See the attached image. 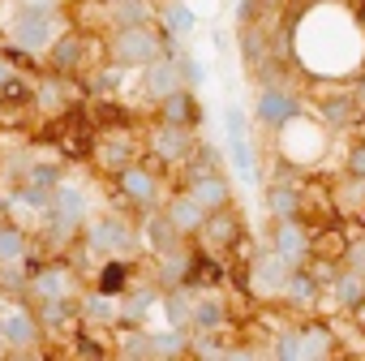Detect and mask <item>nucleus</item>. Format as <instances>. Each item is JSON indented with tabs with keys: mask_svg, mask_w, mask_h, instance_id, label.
Segmentation results:
<instances>
[{
	"mask_svg": "<svg viewBox=\"0 0 365 361\" xmlns=\"http://www.w3.org/2000/svg\"><path fill=\"white\" fill-rule=\"evenodd\" d=\"M279 357H301V335H284L279 340Z\"/></svg>",
	"mask_w": 365,
	"mask_h": 361,
	"instance_id": "obj_35",
	"label": "nucleus"
},
{
	"mask_svg": "<svg viewBox=\"0 0 365 361\" xmlns=\"http://www.w3.org/2000/svg\"><path fill=\"white\" fill-rule=\"evenodd\" d=\"M202 228H207V237H211L215 245H232V241L241 237V228H237V220H232V215H211Z\"/></svg>",
	"mask_w": 365,
	"mask_h": 361,
	"instance_id": "obj_20",
	"label": "nucleus"
},
{
	"mask_svg": "<svg viewBox=\"0 0 365 361\" xmlns=\"http://www.w3.org/2000/svg\"><path fill=\"white\" fill-rule=\"evenodd\" d=\"M275 250L284 254V258H301V254H309V237L297 228V224H279V233H275Z\"/></svg>",
	"mask_w": 365,
	"mask_h": 361,
	"instance_id": "obj_15",
	"label": "nucleus"
},
{
	"mask_svg": "<svg viewBox=\"0 0 365 361\" xmlns=\"http://www.w3.org/2000/svg\"><path fill=\"white\" fill-rule=\"evenodd\" d=\"M194 198H198L207 211H224V207H228V180H224V176H211V172L198 176V180H194Z\"/></svg>",
	"mask_w": 365,
	"mask_h": 361,
	"instance_id": "obj_9",
	"label": "nucleus"
},
{
	"mask_svg": "<svg viewBox=\"0 0 365 361\" xmlns=\"http://www.w3.org/2000/svg\"><path fill=\"white\" fill-rule=\"evenodd\" d=\"M112 56L120 61V65H150V61H159V35L150 31V26H125L120 35H116V44H112Z\"/></svg>",
	"mask_w": 365,
	"mask_h": 361,
	"instance_id": "obj_1",
	"label": "nucleus"
},
{
	"mask_svg": "<svg viewBox=\"0 0 365 361\" xmlns=\"http://www.w3.org/2000/svg\"><path fill=\"white\" fill-rule=\"evenodd\" d=\"M120 190H125L133 203H150V198H155V180H150V172H142V168H120Z\"/></svg>",
	"mask_w": 365,
	"mask_h": 361,
	"instance_id": "obj_13",
	"label": "nucleus"
},
{
	"mask_svg": "<svg viewBox=\"0 0 365 361\" xmlns=\"http://www.w3.org/2000/svg\"><path fill=\"white\" fill-rule=\"evenodd\" d=\"M348 172H352V176H365V142L348 151Z\"/></svg>",
	"mask_w": 365,
	"mask_h": 361,
	"instance_id": "obj_32",
	"label": "nucleus"
},
{
	"mask_svg": "<svg viewBox=\"0 0 365 361\" xmlns=\"http://www.w3.org/2000/svg\"><path fill=\"white\" fill-rule=\"evenodd\" d=\"M185 5H190V9H194L198 18H211V14L220 9V0H185Z\"/></svg>",
	"mask_w": 365,
	"mask_h": 361,
	"instance_id": "obj_34",
	"label": "nucleus"
},
{
	"mask_svg": "<svg viewBox=\"0 0 365 361\" xmlns=\"http://www.w3.org/2000/svg\"><path fill=\"white\" fill-rule=\"evenodd\" d=\"M180 275H190V258L168 250V263H163V284H176Z\"/></svg>",
	"mask_w": 365,
	"mask_h": 361,
	"instance_id": "obj_27",
	"label": "nucleus"
},
{
	"mask_svg": "<svg viewBox=\"0 0 365 361\" xmlns=\"http://www.w3.org/2000/svg\"><path fill=\"white\" fill-rule=\"evenodd\" d=\"M26 254V241L18 228H0V263H18Z\"/></svg>",
	"mask_w": 365,
	"mask_h": 361,
	"instance_id": "obj_22",
	"label": "nucleus"
},
{
	"mask_svg": "<svg viewBox=\"0 0 365 361\" xmlns=\"http://www.w3.org/2000/svg\"><path fill=\"white\" fill-rule=\"evenodd\" d=\"M39 293H43L48 301L65 297V271H43V275H39Z\"/></svg>",
	"mask_w": 365,
	"mask_h": 361,
	"instance_id": "obj_25",
	"label": "nucleus"
},
{
	"mask_svg": "<svg viewBox=\"0 0 365 361\" xmlns=\"http://www.w3.org/2000/svg\"><path fill=\"white\" fill-rule=\"evenodd\" d=\"M224 129H228V155H232V168L241 180H254L258 168H254V151H250V138H245V116L241 108H228L224 112Z\"/></svg>",
	"mask_w": 365,
	"mask_h": 361,
	"instance_id": "obj_3",
	"label": "nucleus"
},
{
	"mask_svg": "<svg viewBox=\"0 0 365 361\" xmlns=\"http://www.w3.org/2000/svg\"><path fill=\"white\" fill-rule=\"evenodd\" d=\"M120 288H125V267H116V263L103 267V275H99V293L112 297V293H120Z\"/></svg>",
	"mask_w": 365,
	"mask_h": 361,
	"instance_id": "obj_28",
	"label": "nucleus"
},
{
	"mask_svg": "<svg viewBox=\"0 0 365 361\" xmlns=\"http://www.w3.org/2000/svg\"><path fill=\"white\" fill-rule=\"evenodd\" d=\"M361 297H365V284H361L356 275L339 280V301H344V305H361Z\"/></svg>",
	"mask_w": 365,
	"mask_h": 361,
	"instance_id": "obj_29",
	"label": "nucleus"
},
{
	"mask_svg": "<svg viewBox=\"0 0 365 361\" xmlns=\"http://www.w3.org/2000/svg\"><path fill=\"white\" fill-rule=\"evenodd\" d=\"M0 331H5V340H14V344H31L35 340V322H31L26 310H9L5 318H0Z\"/></svg>",
	"mask_w": 365,
	"mask_h": 361,
	"instance_id": "obj_16",
	"label": "nucleus"
},
{
	"mask_svg": "<svg viewBox=\"0 0 365 361\" xmlns=\"http://www.w3.org/2000/svg\"><path fill=\"white\" fill-rule=\"evenodd\" d=\"M14 44L18 48H26V52H39V48H48L52 44V14L48 9H22L18 18H14Z\"/></svg>",
	"mask_w": 365,
	"mask_h": 361,
	"instance_id": "obj_2",
	"label": "nucleus"
},
{
	"mask_svg": "<svg viewBox=\"0 0 365 361\" xmlns=\"http://www.w3.org/2000/svg\"><path fill=\"white\" fill-rule=\"evenodd\" d=\"M5 82H14V61L0 56V86H5Z\"/></svg>",
	"mask_w": 365,
	"mask_h": 361,
	"instance_id": "obj_37",
	"label": "nucleus"
},
{
	"mask_svg": "<svg viewBox=\"0 0 365 361\" xmlns=\"http://www.w3.org/2000/svg\"><path fill=\"white\" fill-rule=\"evenodd\" d=\"M168 310H172V322H185V297H168Z\"/></svg>",
	"mask_w": 365,
	"mask_h": 361,
	"instance_id": "obj_36",
	"label": "nucleus"
},
{
	"mask_svg": "<svg viewBox=\"0 0 365 361\" xmlns=\"http://www.w3.org/2000/svg\"><path fill=\"white\" fill-rule=\"evenodd\" d=\"M168 125H194L198 121V103H194V95H185V91H172V95H163V112H159Z\"/></svg>",
	"mask_w": 365,
	"mask_h": 361,
	"instance_id": "obj_8",
	"label": "nucleus"
},
{
	"mask_svg": "<svg viewBox=\"0 0 365 361\" xmlns=\"http://www.w3.org/2000/svg\"><path fill=\"white\" fill-rule=\"evenodd\" d=\"M82 48H86V44H82L78 35H65V39L52 48V65H56V69H73V61H78Z\"/></svg>",
	"mask_w": 365,
	"mask_h": 361,
	"instance_id": "obj_21",
	"label": "nucleus"
},
{
	"mask_svg": "<svg viewBox=\"0 0 365 361\" xmlns=\"http://www.w3.org/2000/svg\"><path fill=\"white\" fill-rule=\"evenodd\" d=\"M220 322H224V310H220L215 301H202V305H198V327L211 331V327H220Z\"/></svg>",
	"mask_w": 365,
	"mask_h": 361,
	"instance_id": "obj_31",
	"label": "nucleus"
},
{
	"mask_svg": "<svg viewBox=\"0 0 365 361\" xmlns=\"http://www.w3.org/2000/svg\"><path fill=\"white\" fill-rule=\"evenodd\" d=\"M146 86H150V95H159V99L172 95V91H176V69H172L168 61H159V65L150 61V78H146Z\"/></svg>",
	"mask_w": 365,
	"mask_h": 361,
	"instance_id": "obj_19",
	"label": "nucleus"
},
{
	"mask_svg": "<svg viewBox=\"0 0 365 361\" xmlns=\"http://www.w3.org/2000/svg\"><path fill=\"white\" fill-rule=\"evenodd\" d=\"M176 224H172V215H159V220H150V228H146V237H150V245L159 250V254H168L172 245H176Z\"/></svg>",
	"mask_w": 365,
	"mask_h": 361,
	"instance_id": "obj_18",
	"label": "nucleus"
},
{
	"mask_svg": "<svg viewBox=\"0 0 365 361\" xmlns=\"http://www.w3.org/2000/svg\"><path fill=\"white\" fill-rule=\"evenodd\" d=\"M202 211H207V207H202V203L190 194V198H176L168 215H172V224H176L180 233H198V228L207 224V215H202Z\"/></svg>",
	"mask_w": 365,
	"mask_h": 361,
	"instance_id": "obj_11",
	"label": "nucleus"
},
{
	"mask_svg": "<svg viewBox=\"0 0 365 361\" xmlns=\"http://www.w3.org/2000/svg\"><path fill=\"white\" fill-rule=\"evenodd\" d=\"M309 254H314L318 263H339V258L348 254V233H344V228H322V233L309 241Z\"/></svg>",
	"mask_w": 365,
	"mask_h": 361,
	"instance_id": "obj_7",
	"label": "nucleus"
},
{
	"mask_svg": "<svg viewBox=\"0 0 365 361\" xmlns=\"http://www.w3.org/2000/svg\"><path fill=\"white\" fill-rule=\"evenodd\" d=\"M327 348H331V335L322 327H309L301 335V357H327Z\"/></svg>",
	"mask_w": 365,
	"mask_h": 361,
	"instance_id": "obj_23",
	"label": "nucleus"
},
{
	"mask_svg": "<svg viewBox=\"0 0 365 361\" xmlns=\"http://www.w3.org/2000/svg\"><path fill=\"white\" fill-rule=\"evenodd\" d=\"M284 288H288V297H297V301H314V280H309V275H301V271H292Z\"/></svg>",
	"mask_w": 365,
	"mask_h": 361,
	"instance_id": "obj_26",
	"label": "nucleus"
},
{
	"mask_svg": "<svg viewBox=\"0 0 365 361\" xmlns=\"http://www.w3.org/2000/svg\"><path fill=\"white\" fill-rule=\"evenodd\" d=\"M361 331H365V318H361Z\"/></svg>",
	"mask_w": 365,
	"mask_h": 361,
	"instance_id": "obj_39",
	"label": "nucleus"
},
{
	"mask_svg": "<svg viewBox=\"0 0 365 361\" xmlns=\"http://www.w3.org/2000/svg\"><path fill=\"white\" fill-rule=\"evenodd\" d=\"M56 142L65 146V155H86L91 151V129L82 116H69L65 125H56Z\"/></svg>",
	"mask_w": 365,
	"mask_h": 361,
	"instance_id": "obj_10",
	"label": "nucleus"
},
{
	"mask_svg": "<svg viewBox=\"0 0 365 361\" xmlns=\"http://www.w3.org/2000/svg\"><path fill=\"white\" fill-rule=\"evenodd\" d=\"M288 275H292V271H288V258L275 250L271 258H258V263H254V271H250L254 284H250V288H254V293H275V288L288 284Z\"/></svg>",
	"mask_w": 365,
	"mask_h": 361,
	"instance_id": "obj_4",
	"label": "nucleus"
},
{
	"mask_svg": "<svg viewBox=\"0 0 365 361\" xmlns=\"http://www.w3.org/2000/svg\"><path fill=\"white\" fill-rule=\"evenodd\" d=\"M0 335H5V331H0Z\"/></svg>",
	"mask_w": 365,
	"mask_h": 361,
	"instance_id": "obj_40",
	"label": "nucleus"
},
{
	"mask_svg": "<svg viewBox=\"0 0 365 361\" xmlns=\"http://www.w3.org/2000/svg\"><path fill=\"white\" fill-rule=\"evenodd\" d=\"M185 73H190V82H202V65H198V61H190Z\"/></svg>",
	"mask_w": 365,
	"mask_h": 361,
	"instance_id": "obj_38",
	"label": "nucleus"
},
{
	"mask_svg": "<svg viewBox=\"0 0 365 361\" xmlns=\"http://www.w3.org/2000/svg\"><path fill=\"white\" fill-rule=\"evenodd\" d=\"M52 203H56V215H61L65 224H73V220L86 215V198H82L78 190H69V185H56V190H52Z\"/></svg>",
	"mask_w": 365,
	"mask_h": 361,
	"instance_id": "obj_14",
	"label": "nucleus"
},
{
	"mask_svg": "<svg viewBox=\"0 0 365 361\" xmlns=\"http://www.w3.org/2000/svg\"><path fill=\"white\" fill-rule=\"evenodd\" d=\"M163 22H168V31H172V35H194V26H198V14L185 5V0H180V5H168Z\"/></svg>",
	"mask_w": 365,
	"mask_h": 361,
	"instance_id": "obj_17",
	"label": "nucleus"
},
{
	"mask_svg": "<svg viewBox=\"0 0 365 361\" xmlns=\"http://www.w3.org/2000/svg\"><path fill=\"white\" fill-rule=\"evenodd\" d=\"M297 207H301V198H297L292 190H284V185H279V190H271V211H275V215H284V220H288V215H297Z\"/></svg>",
	"mask_w": 365,
	"mask_h": 361,
	"instance_id": "obj_24",
	"label": "nucleus"
},
{
	"mask_svg": "<svg viewBox=\"0 0 365 361\" xmlns=\"http://www.w3.org/2000/svg\"><path fill=\"white\" fill-rule=\"evenodd\" d=\"M322 116H327L331 125H344V121H348V103H344V99H335V103H327V112H322Z\"/></svg>",
	"mask_w": 365,
	"mask_h": 361,
	"instance_id": "obj_33",
	"label": "nucleus"
},
{
	"mask_svg": "<svg viewBox=\"0 0 365 361\" xmlns=\"http://www.w3.org/2000/svg\"><path fill=\"white\" fill-rule=\"evenodd\" d=\"M129 142H108V151H103V159H108V168H125L129 163Z\"/></svg>",
	"mask_w": 365,
	"mask_h": 361,
	"instance_id": "obj_30",
	"label": "nucleus"
},
{
	"mask_svg": "<svg viewBox=\"0 0 365 361\" xmlns=\"http://www.w3.org/2000/svg\"><path fill=\"white\" fill-rule=\"evenodd\" d=\"M155 155H163V159H185L190 155V125H168L163 121V129L155 133Z\"/></svg>",
	"mask_w": 365,
	"mask_h": 361,
	"instance_id": "obj_5",
	"label": "nucleus"
},
{
	"mask_svg": "<svg viewBox=\"0 0 365 361\" xmlns=\"http://www.w3.org/2000/svg\"><path fill=\"white\" fill-rule=\"evenodd\" d=\"M86 237H91L95 250H108V254H112V250H129V228H125L120 220H99V224H91Z\"/></svg>",
	"mask_w": 365,
	"mask_h": 361,
	"instance_id": "obj_6",
	"label": "nucleus"
},
{
	"mask_svg": "<svg viewBox=\"0 0 365 361\" xmlns=\"http://www.w3.org/2000/svg\"><path fill=\"white\" fill-rule=\"evenodd\" d=\"M292 112H297V108H292L288 95H279V91H262V95H258V116H262L267 125H284Z\"/></svg>",
	"mask_w": 365,
	"mask_h": 361,
	"instance_id": "obj_12",
	"label": "nucleus"
}]
</instances>
